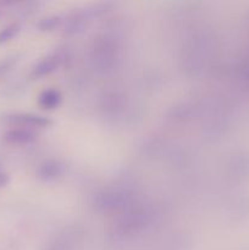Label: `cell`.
I'll return each instance as SVG.
<instances>
[{
	"mask_svg": "<svg viewBox=\"0 0 249 250\" xmlns=\"http://www.w3.org/2000/svg\"><path fill=\"white\" fill-rule=\"evenodd\" d=\"M15 32H16V27L15 26L7 27L6 29H4V31L0 33V43H2V42H5V41H7V39L11 38V37L15 34Z\"/></svg>",
	"mask_w": 249,
	"mask_h": 250,
	"instance_id": "1",
	"label": "cell"
},
{
	"mask_svg": "<svg viewBox=\"0 0 249 250\" xmlns=\"http://www.w3.org/2000/svg\"><path fill=\"white\" fill-rule=\"evenodd\" d=\"M6 183H7V177L5 175H1V173H0V187L5 186Z\"/></svg>",
	"mask_w": 249,
	"mask_h": 250,
	"instance_id": "2",
	"label": "cell"
}]
</instances>
